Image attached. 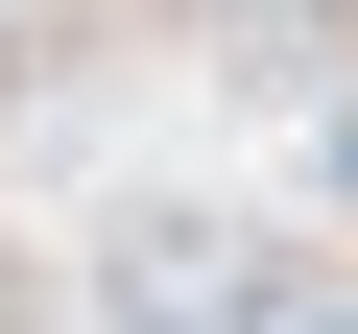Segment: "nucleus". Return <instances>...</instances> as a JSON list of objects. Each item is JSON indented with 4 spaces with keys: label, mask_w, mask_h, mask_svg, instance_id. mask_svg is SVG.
Returning <instances> with one entry per match:
<instances>
[{
    "label": "nucleus",
    "mask_w": 358,
    "mask_h": 334,
    "mask_svg": "<svg viewBox=\"0 0 358 334\" xmlns=\"http://www.w3.org/2000/svg\"><path fill=\"white\" fill-rule=\"evenodd\" d=\"M0 310H24V286H0Z\"/></svg>",
    "instance_id": "obj_2"
},
{
    "label": "nucleus",
    "mask_w": 358,
    "mask_h": 334,
    "mask_svg": "<svg viewBox=\"0 0 358 334\" xmlns=\"http://www.w3.org/2000/svg\"><path fill=\"white\" fill-rule=\"evenodd\" d=\"M334 191H358V119H334Z\"/></svg>",
    "instance_id": "obj_1"
}]
</instances>
